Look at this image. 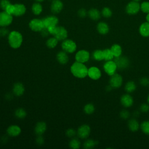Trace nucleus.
<instances>
[{"mask_svg": "<svg viewBox=\"0 0 149 149\" xmlns=\"http://www.w3.org/2000/svg\"><path fill=\"white\" fill-rule=\"evenodd\" d=\"M41 34L42 35V36H44V37H45V36H47L49 33V31H48V29H47V28H44L41 31Z\"/></svg>", "mask_w": 149, "mask_h": 149, "instance_id": "49", "label": "nucleus"}, {"mask_svg": "<svg viewBox=\"0 0 149 149\" xmlns=\"http://www.w3.org/2000/svg\"><path fill=\"white\" fill-rule=\"evenodd\" d=\"M140 9L141 10L145 13H149V2L144 1L142 2L140 5Z\"/></svg>", "mask_w": 149, "mask_h": 149, "instance_id": "38", "label": "nucleus"}, {"mask_svg": "<svg viewBox=\"0 0 149 149\" xmlns=\"http://www.w3.org/2000/svg\"><path fill=\"white\" fill-rule=\"evenodd\" d=\"M120 101L121 104L124 107L129 108L133 105L134 100H133L132 96L130 94H129V93H127V94H125L122 95L120 97Z\"/></svg>", "mask_w": 149, "mask_h": 149, "instance_id": "12", "label": "nucleus"}, {"mask_svg": "<svg viewBox=\"0 0 149 149\" xmlns=\"http://www.w3.org/2000/svg\"><path fill=\"white\" fill-rule=\"evenodd\" d=\"M139 33L144 37H149V23L148 22L141 23L139 29Z\"/></svg>", "mask_w": 149, "mask_h": 149, "instance_id": "16", "label": "nucleus"}, {"mask_svg": "<svg viewBox=\"0 0 149 149\" xmlns=\"http://www.w3.org/2000/svg\"><path fill=\"white\" fill-rule=\"evenodd\" d=\"M29 27L34 31H41L45 28L42 20L38 19H34L29 23Z\"/></svg>", "mask_w": 149, "mask_h": 149, "instance_id": "8", "label": "nucleus"}, {"mask_svg": "<svg viewBox=\"0 0 149 149\" xmlns=\"http://www.w3.org/2000/svg\"><path fill=\"white\" fill-rule=\"evenodd\" d=\"M24 91V87L21 83H16L13 87V92L17 96L22 95Z\"/></svg>", "mask_w": 149, "mask_h": 149, "instance_id": "22", "label": "nucleus"}, {"mask_svg": "<svg viewBox=\"0 0 149 149\" xmlns=\"http://www.w3.org/2000/svg\"><path fill=\"white\" fill-rule=\"evenodd\" d=\"M12 15L9 14L6 11L0 13V26L5 27L9 26L12 22Z\"/></svg>", "mask_w": 149, "mask_h": 149, "instance_id": "10", "label": "nucleus"}, {"mask_svg": "<svg viewBox=\"0 0 149 149\" xmlns=\"http://www.w3.org/2000/svg\"><path fill=\"white\" fill-rule=\"evenodd\" d=\"M69 146L70 148L73 149L79 148L80 147V142L77 139H73L69 143Z\"/></svg>", "mask_w": 149, "mask_h": 149, "instance_id": "36", "label": "nucleus"}, {"mask_svg": "<svg viewBox=\"0 0 149 149\" xmlns=\"http://www.w3.org/2000/svg\"><path fill=\"white\" fill-rule=\"evenodd\" d=\"M117 66V69L119 70H124L127 69L130 65V61L126 56H120L115 58L113 60Z\"/></svg>", "mask_w": 149, "mask_h": 149, "instance_id": "3", "label": "nucleus"}, {"mask_svg": "<svg viewBox=\"0 0 149 149\" xmlns=\"http://www.w3.org/2000/svg\"><path fill=\"white\" fill-rule=\"evenodd\" d=\"M62 48L66 52L73 53L76 50L77 45L72 40H65L62 43Z\"/></svg>", "mask_w": 149, "mask_h": 149, "instance_id": "6", "label": "nucleus"}, {"mask_svg": "<svg viewBox=\"0 0 149 149\" xmlns=\"http://www.w3.org/2000/svg\"><path fill=\"white\" fill-rule=\"evenodd\" d=\"M58 61L61 64H66L69 60V57L65 51H60L56 55Z\"/></svg>", "mask_w": 149, "mask_h": 149, "instance_id": "25", "label": "nucleus"}, {"mask_svg": "<svg viewBox=\"0 0 149 149\" xmlns=\"http://www.w3.org/2000/svg\"><path fill=\"white\" fill-rule=\"evenodd\" d=\"M90 59V53L88 51L81 49L77 52L75 55V59L77 62L80 63L87 62Z\"/></svg>", "mask_w": 149, "mask_h": 149, "instance_id": "9", "label": "nucleus"}, {"mask_svg": "<svg viewBox=\"0 0 149 149\" xmlns=\"http://www.w3.org/2000/svg\"><path fill=\"white\" fill-rule=\"evenodd\" d=\"M103 54H104V60H105L106 61L112 60L114 58V56L112 54L110 48H106L104 49Z\"/></svg>", "mask_w": 149, "mask_h": 149, "instance_id": "29", "label": "nucleus"}, {"mask_svg": "<svg viewBox=\"0 0 149 149\" xmlns=\"http://www.w3.org/2000/svg\"><path fill=\"white\" fill-rule=\"evenodd\" d=\"M70 71L74 76L82 79L87 76L88 69L83 63L76 61L71 66Z\"/></svg>", "mask_w": 149, "mask_h": 149, "instance_id": "1", "label": "nucleus"}, {"mask_svg": "<svg viewBox=\"0 0 149 149\" xmlns=\"http://www.w3.org/2000/svg\"><path fill=\"white\" fill-rule=\"evenodd\" d=\"M14 12L13 15L16 16L23 15L26 12V7L23 4H15Z\"/></svg>", "mask_w": 149, "mask_h": 149, "instance_id": "21", "label": "nucleus"}, {"mask_svg": "<svg viewBox=\"0 0 149 149\" xmlns=\"http://www.w3.org/2000/svg\"><path fill=\"white\" fill-rule=\"evenodd\" d=\"M119 116L121 118H122L123 119H127L130 117V113L129 112V111H127L126 109H123L120 112Z\"/></svg>", "mask_w": 149, "mask_h": 149, "instance_id": "39", "label": "nucleus"}, {"mask_svg": "<svg viewBox=\"0 0 149 149\" xmlns=\"http://www.w3.org/2000/svg\"><path fill=\"white\" fill-rule=\"evenodd\" d=\"M54 36L58 41L65 40L68 37V31L64 27L57 26L56 31Z\"/></svg>", "mask_w": 149, "mask_h": 149, "instance_id": "14", "label": "nucleus"}, {"mask_svg": "<svg viewBox=\"0 0 149 149\" xmlns=\"http://www.w3.org/2000/svg\"><path fill=\"white\" fill-rule=\"evenodd\" d=\"M109 85L113 88H119L123 83V78L121 75L115 73L111 76L109 79Z\"/></svg>", "mask_w": 149, "mask_h": 149, "instance_id": "7", "label": "nucleus"}, {"mask_svg": "<svg viewBox=\"0 0 149 149\" xmlns=\"http://www.w3.org/2000/svg\"><path fill=\"white\" fill-rule=\"evenodd\" d=\"M136 89V84L133 81H127L125 86V90L127 93H133Z\"/></svg>", "mask_w": 149, "mask_h": 149, "instance_id": "27", "label": "nucleus"}, {"mask_svg": "<svg viewBox=\"0 0 149 149\" xmlns=\"http://www.w3.org/2000/svg\"><path fill=\"white\" fill-rule=\"evenodd\" d=\"M140 125L137 120L135 118H132L127 122V127L132 132H137L140 128Z\"/></svg>", "mask_w": 149, "mask_h": 149, "instance_id": "17", "label": "nucleus"}, {"mask_svg": "<svg viewBox=\"0 0 149 149\" xmlns=\"http://www.w3.org/2000/svg\"><path fill=\"white\" fill-rule=\"evenodd\" d=\"M14 8H15V6H14V5H12V4H9L5 9V11L8 13L9 14H10V15H13V12H14Z\"/></svg>", "mask_w": 149, "mask_h": 149, "instance_id": "43", "label": "nucleus"}, {"mask_svg": "<svg viewBox=\"0 0 149 149\" xmlns=\"http://www.w3.org/2000/svg\"><path fill=\"white\" fill-rule=\"evenodd\" d=\"M32 11L34 14L38 15L42 12V6L39 3H35L32 6Z\"/></svg>", "mask_w": 149, "mask_h": 149, "instance_id": "33", "label": "nucleus"}, {"mask_svg": "<svg viewBox=\"0 0 149 149\" xmlns=\"http://www.w3.org/2000/svg\"><path fill=\"white\" fill-rule=\"evenodd\" d=\"M103 69L105 72L109 76L115 74L116 72L117 66L114 61H107L103 65Z\"/></svg>", "mask_w": 149, "mask_h": 149, "instance_id": "4", "label": "nucleus"}, {"mask_svg": "<svg viewBox=\"0 0 149 149\" xmlns=\"http://www.w3.org/2000/svg\"><path fill=\"white\" fill-rule=\"evenodd\" d=\"M9 4H10V3L8 0H1L0 2V6L3 10H5L6 8Z\"/></svg>", "mask_w": 149, "mask_h": 149, "instance_id": "42", "label": "nucleus"}, {"mask_svg": "<svg viewBox=\"0 0 149 149\" xmlns=\"http://www.w3.org/2000/svg\"><path fill=\"white\" fill-rule=\"evenodd\" d=\"M94 110H95V107L94 105L91 103L86 104L84 107V112L88 115L93 113L94 112Z\"/></svg>", "mask_w": 149, "mask_h": 149, "instance_id": "34", "label": "nucleus"}, {"mask_svg": "<svg viewBox=\"0 0 149 149\" xmlns=\"http://www.w3.org/2000/svg\"><path fill=\"white\" fill-rule=\"evenodd\" d=\"M140 111L141 112H147L149 111V104L146 103L142 104L140 107Z\"/></svg>", "mask_w": 149, "mask_h": 149, "instance_id": "41", "label": "nucleus"}, {"mask_svg": "<svg viewBox=\"0 0 149 149\" xmlns=\"http://www.w3.org/2000/svg\"><path fill=\"white\" fill-rule=\"evenodd\" d=\"M78 14H79V16L80 17H85L86 16L87 12H86V10L84 9H80L79 10Z\"/></svg>", "mask_w": 149, "mask_h": 149, "instance_id": "47", "label": "nucleus"}, {"mask_svg": "<svg viewBox=\"0 0 149 149\" xmlns=\"http://www.w3.org/2000/svg\"><path fill=\"white\" fill-rule=\"evenodd\" d=\"M90 132L91 129L88 125H83L78 128L77 134L80 138L84 139L87 138L89 136Z\"/></svg>", "mask_w": 149, "mask_h": 149, "instance_id": "11", "label": "nucleus"}, {"mask_svg": "<svg viewBox=\"0 0 149 149\" xmlns=\"http://www.w3.org/2000/svg\"><path fill=\"white\" fill-rule=\"evenodd\" d=\"M63 8V3L59 0H54L51 6V11L54 13H59Z\"/></svg>", "mask_w": 149, "mask_h": 149, "instance_id": "19", "label": "nucleus"}, {"mask_svg": "<svg viewBox=\"0 0 149 149\" xmlns=\"http://www.w3.org/2000/svg\"><path fill=\"white\" fill-rule=\"evenodd\" d=\"M21 132V129L17 125H11L7 129L8 134L12 137L17 136Z\"/></svg>", "mask_w": 149, "mask_h": 149, "instance_id": "20", "label": "nucleus"}, {"mask_svg": "<svg viewBox=\"0 0 149 149\" xmlns=\"http://www.w3.org/2000/svg\"><path fill=\"white\" fill-rule=\"evenodd\" d=\"M87 76L94 80L99 79L101 76V72L99 68L95 66H92L88 69Z\"/></svg>", "mask_w": 149, "mask_h": 149, "instance_id": "13", "label": "nucleus"}, {"mask_svg": "<svg viewBox=\"0 0 149 149\" xmlns=\"http://www.w3.org/2000/svg\"><path fill=\"white\" fill-rule=\"evenodd\" d=\"M133 1H136V2H139V1H140V0H133Z\"/></svg>", "mask_w": 149, "mask_h": 149, "instance_id": "54", "label": "nucleus"}, {"mask_svg": "<svg viewBox=\"0 0 149 149\" xmlns=\"http://www.w3.org/2000/svg\"><path fill=\"white\" fill-rule=\"evenodd\" d=\"M140 128L144 134L149 135V120L143 121L140 124Z\"/></svg>", "mask_w": 149, "mask_h": 149, "instance_id": "31", "label": "nucleus"}, {"mask_svg": "<svg viewBox=\"0 0 149 149\" xmlns=\"http://www.w3.org/2000/svg\"><path fill=\"white\" fill-rule=\"evenodd\" d=\"M88 16L90 17V19H91L93 20H97L100 19L101 17V13L100 11L95 8L91 9L88 12Z\"/></svg>", "mask_w": 149, "mask_h": 149, "instance_id": "26", "label": "nucleus"}, {"mask_svg": "<svg viewBox=\"0 0 149 149\" xmlns=\"http://www.w3.org/2000/svg\"><path fill=\"white\" fill-rule=\"evenodd\" d=\"M140 9V5L138 2L131 1L127 3L126 6V12L130 15H134L137 14Z\"/></svg>", "mask_w": 149, "mask_h": 149, "instance_id": "5", "label": "nucleus"}, {"mask_svg": "<svg viewBox=\"0 0 149 149\" xmlns=\"http://www.w3.org/2000/svg\"><path fill=\"white\" fill-rule=\"evenodd\" d=\"M8 34V30L5 27H2L0 29V36H5Z\"/></svg>", "mask_w": 149, "mask_h": 149, "instance_id": "46", "label": "nucleus"}, {"mask_svg": "<svg viewBox=\"0 0 149 149\" xmlns=\"http://www.w3.org/2000/svg\"><path fill=\"white\" fill-rule=\"evenodd\" d=\"M97 30L100 34L102 35H105L109 32V27L107 23L101 22L98 23L97 26Z\"/></svg>", "mask_w": 149, "mask_h": 149, "instance_id": "18", "label": "nucleus"}, {"mask_svg": "<svg viewBox=\"0 0 149 149\" xmlns=\"http://www.w3.org/2000/svg\"><path fill=\"white\" fill-rule=\"evenodd\" d=\"M110 49L113 55L114 58L121 56L122 53V48L120 45L118 44H114L111 47Z\"/></svg>", "mask_w": 149, "mask_h": 149, "instance_id": "24", "label": "nucleus"}, {"mask_svg": "<svg viewBox=\"0 0 149 149\" xmlns=\"http://www.w3.org/2000/svg\"><path fill=\"white\" fill-rule=\"evenodd\" d=\"M101 14L103 17L105 18H109L112 16V12L110 8L108 7H104L101 11Z\"/></svg>", "mask_w": 149, "mask_h": 149, "instance_id": "37", "label": "nucleus"}, {"mask_svg": "<svg viewBox=\"0 0 149 149\" xmlns=\"http://www.w3.org/2000/svg\"><path fill=\"white\" fill-rule=\"evenodd\" d=\"M146 19L147 22H148L149 23V13H147V16H146Z\"/></svg>", "mask_w": 149, "mask_h": 149, "instance_id": "51", "label": "nucleus"}, {"mask_svg": "<svg viewBox=\"0 0 149 149\" xmlns=\"http://www.w3.org/2000/svg\"><path fill=\"white\" fill-rule=\"evenodd\" d=\"M15 115L16 117L19 119H23L26 116V112L22 108H18L15 112Z\"/></svg>", "mask_w": 149, "mask_h": 149, "instance_id": "35", "label": "nucleus"}, {"mask_svg": "<svg viewBox=\"0 0 149 149\" xmlns=\"http://www.w3.org/2000/svg\"><path fill=\"white\" fill-rule=\"evenodd\" d=\"M47 126L45 122H40L37 123L36 125L34 130L35 133L38 136V135H41L46 130Z\"/></svg>", "mask_w": 149, "mask_h": 149, "instance_id": "23", "label": "nucleus"}, {"mask_svg": "<svg viewBox=\"0 0 149 149\" xmlns=\"http://www.w3.org/2000/svg\"><path fill=\"white\" fill-rule=\"evenodd\" d=\"M49 31V33L52 34V35H54L56 31V29H57V26H52V27H49L48 28H47Z\"/></svg>", "mask_w": 149, "mask_h": 149, "instance_id": "45", "label": "nucleus"}, {"mask_svg": "<svg viewBox=\"0 0 149 149\" xmlns=\"http://www.w3.org/2000/svg\"><path fill=\"white\" fill-rule=\"evenodd\" d=\"M22 35L19 32L17 31H13L9 34L8 42L12 48L14 49L19 48L22 44Z\"/></svg>", "mask_w": 149, "mask_h": 149, "instance_id": "2", "label": "nucleus"}, {"mask_svg": "<svg viewBox=\"0 0 149 149\" xmlns=\"http://www.w3.org/2000/svg\"><path fill=\"white\" fill-rule=\"evenodd\" d=\"M96 144H97L96 141H94L93 139H88V140H87L84 142V143L83 144V147L84 148L90 149V148H93V147H94Z\"/></svg>", "mask_w": 149, "mask_h": 149, "instance_id": "32", "label": "nucleus"}, {"mask_svg": "<svg viewBox=\"0 0 149 149\" xmlns=\"http://www.w3.org/2000/svg\"><path fill=\"white\" fill-rule=\"evenodd\" d=\"M42 20L45 28H48L52 26H55L57 25L58 23V19L54 16H48L44 18Z\"/></svg>", "mask_w": 149, "mask_h": 149, "instance_id": "15", "label": "nucleus"}, {"mask_svg": "<svg viewBox=\"0 0 149 149\" xmlns=\"http://www.w3.org/2000/svg\"><path fill=\"white\" fill-rule=\"evenodd\" d=\"M36 142L39 145H41L44 143V139L41 135H38V137L36 139Z\"/></svg>", "mask_w": 149, "mask_h": 149, "instance_id": "48", "label": "nucleus"}, {"mask_svg": "<svg viewBox=\"0 0 149 149\" xmlns=\"http://www.w3.org/2000/svg\"><path fill=\"white\" fill-rule=\"evenodd\" d=\"M139 114H140L139 111H134V113H133V115H134V116H135V117H137Z\"/></svg>", "mask_w": 149, "mask_h": 149, "instance_id": "50", "label": "nucleus"}, {"mask_svg": "<svg viewBox=\"0 0 149 149\" xmlns=\"http://www.w3.org/2000/svg\"><path fill=\"white\" fill-rule=\"evenodd\" d=\"M37 1H38V2H41V1H44V0H36Z\"/></svg>", "mask_w": 149, "mask_h": 149, "instance_id": "53", "label": "nucleus"}, {"mask_svg": "<svg viewBox=\"0 0 149 149\" xmlns=\"http://www.w3.org/2000/svg\"><path fill=\"white\" fill-rule=\"evenodd\" d=\"M76 131L73 129H69L66 132V134L69 137H72L76 135Z\"/></svg>", "mask_w": 149, "mask_h": 149, "instance_id": "44", "label": "nucleus"}, {"mask_svg": "<svg viewBox=\"0 0 149 149\" xmlns=\"http://www.w3.org/2000/svg\"><path fill=\"white\" fill-rule=\"evenodd\" d=\"M93 58L98 61H101L104 60V54L103 50L96 49L93 53Z\"/></svg>", "mask_w": 149, "mask_h": 149, "instance_id": "28", "label": "nucleus"}, {"mask_svg": "<svg viewBox=\"0 0 149 149\" xmlns=\"http://www.w3.org/2000/svg\"><path fill=\"white\" fill-rule=\"evenodd\" d=\"M140 84L143 86H147L149 85V79L147 77H143L140 79Z\"/></svg>", "mask_w": 149, "mask_h": 149, "instance_id": "40", "label": "nucleus"}, {"mask_svg": "<svg viewBox=\"0 0 149 149\" xmlns=\"http://www.w3.org/2000/svg\"><path fill=\"white\" fill-rule=\"evenodd\" d=\"M147 103L149 104V94H148V97H147Z\"/></svg>", "mask_w": 149, "mask_h": 149, "instance_id": "52", "label": "nucleus"}, {"mask_svg": "<svg viewBox=\"0 0 149 149\" xmlns=\"http://www.w3.org/2000/svg\"><path fill=\"white\" fill-rule=\"evenodd\" d=\"M58 42V40L54 37H51L48 39L46 42V44L48 48H54L57 45Z\"/></svg>", "mask_w": 149, "mask_h": 149, "instance_id": "30", "label": "nucleus"}]
</instances>
